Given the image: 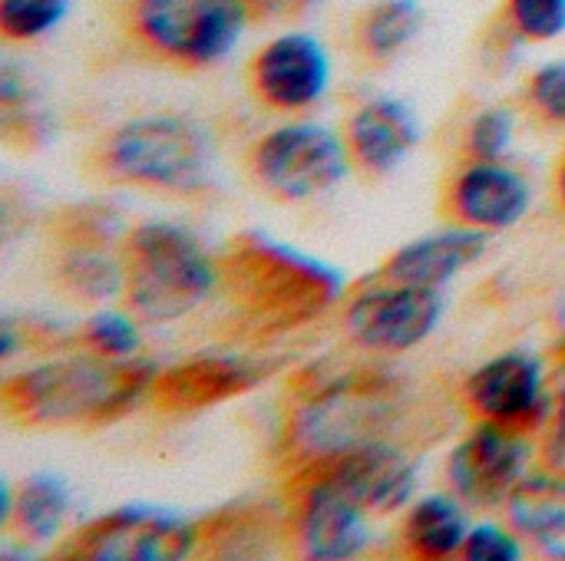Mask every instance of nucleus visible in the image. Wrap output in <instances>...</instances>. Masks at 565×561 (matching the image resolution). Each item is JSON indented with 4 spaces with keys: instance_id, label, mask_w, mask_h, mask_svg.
Masks as SVG:
<instances>
[{
    "instance_id": "19",
    "label": "nucleus",
    "mask_w": 565,
    "mask_h": 561,
    "mask_svg": "<svg viewBox=\"0 0 565 561\" xmlns=\"http://www.w3.org/2000/svg\"><path fill=\"white\" fill-rule=\"evenodd\" d=\"M510 526L550 559H565V476H533L507 499Z\"/></svg>"
},
{
    "instance_id": "5",
    "label": "nucleus",
    "mask_w": 565,
    "mask_h": 561,
    "mask_svg": "<svg viewBox=\"0 0 565 561\" xmlns=\"http://www.w3.org/2000/svg\"><path fill=\"white\" fill-rule=\"evenodd\" d=\"M248 23V0H132V30L179 66L225 60Z\"/></svg>"
},
{
    "instance_id": "2",
    "label": "nucleus",
    "mask_w": 565,
    "mask_h": 561,
    "mask_svg": "<svg viewBox=\"0 0 565 561\" xmlns=\"http://www.w3.org/2000/svg\"><path fill=\"white\" fill-rule=\"evenodd\" d=\"M218 284L258 331L281 334L321 317L344 291L341 274L265 231L235 235L218 255Z\"/></svg>"
},
{
    "instance_id": "4",
    "label": "nucleus",
    "mask_w": 565,
    "mask_h": 561,
    "mask_svg": "<svg viewBox=\"0 0 565 561\" xmlns=\"http://www.w3.org/2000/svg\"><path fill=\"white\" fill-rule=\"evenodd\" d=\"M96 169L113 182L195 195L212 185L215 142L182 116H142L116 126L96 149Z\"/></svg>"
},
{
    "instance_id": "6",
    "label": "nucleus",
    "mask_w": 565,
    "mask_h": 561,
    "mask_svg": "<svg viewBox=\"0 0 565 561\" xmlns=\"http://www.w3.org/2000/svg\"><path fill=\"white\" fill-rule=\"evenodd\" d=\"M248 169L268 195L301 202L334 188L351 169V152L334 129L318 122H291L252 145Z\"/></svg>"
},
{
    "instance_id": "28",
    "label": "nucleus",
    "mask_w": 565,
    "mask_h": 561,
    "mask_svg": "<svg viewBox=\"0 0 565 561\" xmlns=\"http://www.w3.org/2000/svg\"><path fill=\"white\" fill-rule=\"evenodd\" d=\"M460 559L467 561H520L523 559V539L513 536L503 526H477L470 529Z\"/></svg>"
},
{
    "instance_id": "33",
    "label": "nucleus",
    "mask_w": 565,
    "mask_h": 561,
    "mask_svg": "<svg viewBox=\"0 0 565 561\" xmlns=\"http://www.w3.org/2000/svg\"><path fill=\"white\" fill-rule=\"evenodd\" d=\"M563 354H565V350H563Z\"/></svg>"
},
{
    "instance_id": "27",
    "label": "nucleus",
    "mask_w": 565,
    "mask_h": 561,
    "mask_svg": "<svg viewBox=\"0 0 565 561\" xmlns=\"http://www.w3.org/2000/svg\"><path fill=\"white\" fill-rule=\"evenodd\" d=\"M510 23L526 40H556L565 33V0H510Z\"/></svg>"
},
{
    "instance_id": "30",
    "label": "nucleus",
    "mask_w": 565,
    "mask_h": 561,
    "mask_svg": "<svg viewBox=\"0 0 565 561\" xmlns=\"http://www.w3.org/2000/svg\"><path fill=\"white\" fill-rule=\"evenodd\" d=\"M543 463L550 466V473L565 476V390L556 397L553 427H550V436L543 443Z\"/></svg>"
},
{
    "instance_id": "25",
    "label": "nucleus",
    "mask_w": 565,
    "mask_h": 561,
    "mask_svg": "<svg viewBox=\"0 0 565 561\" xmlns=\"http://www.w3.org/2000/svg\"><path fill=\"white\" fill-rule=\"evenodd\" d=\"M83 341L93 354L99 357H113V360H126L136 354L139 347V331L132 324V317L119 314V311H99L86 321L83 327Z\"/></svg>"
},
{
    "instance_id": "26",
    "label": "nucleus",
    "mask_w": 565,
    "mask_h": 561,
    "mask_svg": "<svg viewBox=\"0 0 565 561\" xmlns=\"http://www.w3.org/2000/svg\"><path fill=\"white\" fill-rule=\"evenodd\" d=\"M513 132H516V122L510 109L503 106L483 109L467 129V152L483 162H500L513 142Z\"/></svg>"
},
{
    "instance_id": "24",
    "label": "nucleus",
    "mask_w": 565,
    "mask_h": 561,
    "mask_svg": "<svg viewBox=\"0 0 565 561\" xmlns=\"http://www.w3.org/2000/svg\"><path fill=\"white\" fill-rule=\"evenodd\" d=\"M73 0H0V33L13 43L36 40L63 23Z\"/></svg>"
},
{
    "instance_id": "13",
    "label": "nucleus",
    "mask_w": 565,
    "mask_h": 561,
    "mask_svg": "<svg viewBox=\"0 0 565 561\" xmlns=\"http://www.w3.org/2000/svg\"><path fill=\"white\" fill-rule=\"evenodd\" d=\"M252 89L255 96L281 112L305 109L328 93L331 60L321 40L308 33H285L262 46L252 60Z\"/></svg>"
},
{
    "instance_id": "12",
    "label": "nucleus",
    "mask_w": 565,
    "mask_h": 561,
    "mask_svg": "<svg viewBox=\"0 0 565 561\" xmlns=\"http://www.w3.org/2000/svg\"><path fill=\"white\" fill-rule=\"evenodd\" d=\"M278 360H252V357H192L172 364L152 380V403L162 413L189 417L225 400L245 397L265 380L278 374Z\"/></svg>"
},
{
    "instance_id": "11",
    "label": "nucleus",
    "mask_w": 565,
    "mask_h": 561,
    "mask_svg": "<svg viewBox=\"0 0 565 561\" xmlns=\"http://www.w3.org/2000/svg\"><path fill=\"white\" fill-rule=\"evenodd\" d=\"M530 443L523 430L503 423H480L447 460L454 493L477 509L503 506L526 479Z\"/></svg>"
},
{
    "instance_id": "8",
    "label": "nucleus",
    "mask_w": 565,
    "mask_h": 561,
    "mask_svg": "<svg viewBox=\"0 0 565 561\" xmlns=\"http://www.w3.org/2000/svg\"><path fill=\"white\" fill-rule=\"evenodd\" d=\"M298 473L331 483L334 489L351 496L358 506H364L371 516L397 513L401 506L411 503L417 489L414 463L384 440H367V443L318 453L305 460Z\"/></svg>"
},
{
    "instance_id": "32",
    "label": "nucleus",
    "mask_w": 565,
    "mask_h": 561,
    "mask_svg": "<svg viewBox=\"0 0 565 561\" xmlns=\"http://www.w3.org/2000/svg\"><path fill=\"white\" fill-rule=\"evenodd\" d=\"M288 7H301V3H315V0H285Z\"/></svg>"
},
{
    "instance_id": "20",
    "label": "nucleus",
    "mask_w": 565,
    "mask_h": 561,
    "mask_svg": "<svg viewBox=\"0 0 565 561\" xmlns=\"http://www.w3.org/2000/svg\"><path fill=\"white\" fill-rule=\"evenodd\" d=\"M467 536H470L467 516L460 503L450 496H427L404 519V549L414 559H454L463 552Z\"/></svg>"
},
{
    "instance_id": "7",
    "label": "nucleus",
    "mask_w": 565,
    "mask_h": 561,
    "mask_svg": "<svg viewBox=\"0 0 565 561\" xmlns=\"http://www.w3.org/2000/svg\"><path fill=\"white\" fill-rule=\"evenodd\" d=\"M199 549V522L156 506H126L60 542L56 559L175 561Z\"/></svg>"
},
{
    "instance_id": "1",
    "label": "nucleus",
    "mask_w": 565,
    "mask_h": 561,
    "mask_svg": "<svg viewBox=\"0 0 565 561\" xmlns=\"http://www.w3.org/2000/svg\"><path fill=\"white\" fill-rule=\"evenodd\" d=\"M156 374V364L132 357H66L7 377L0 410L26 430L103 427L132 410L152 390Z\"/></svg>"
},
{
    "instance_id": "21",
    "label": "nucleus",
    "mask_w": 565,
    "mask_h": 561,
    "mask_svg": "<svg viewBox=\"0 0 565 561\" xmlns=\"http://www.w3.org/2000/svg\"><path fill=\"white\" fill-rule=\"evenodd\" d=\"M281 529V519L271 509L262 506H242L232 513L215 516V522H199V549L209 555H228V559H245V555H262L268 546H275Z\"/></svg>"
},
{
    "instance_id": "29",
    "label": "nucleus",
    "mask_w": 565,
    "mask_h": 561,
    "mask_svg": "<svg viewBox=\"0 0 565 561\" xmlns=\"http://www.w3.org/2000/svg\"><path fill=\"white\" fill-rule=\"evenodd\" d=\"M530 103L550 122H565V60L546 63L530 83Z\"/></svg>"
},
{
    "instance_id": "23",
    "label": "nucleus",
    "mask_w": 565,
    "mask_h": 561,
    "mask_svg": "<svg viewBox=\"0 0 565 561\" xmlns=\"http://www.w3.org/2000/svg\"><path fill=\"white\" fill-rule=\"evenodd\" d=\"M60 288L76 301H106L122 288V261L99 251V245H70L56 268Z\"/></svg>"
},
{
    "instance_id": "14",
    "label": "nucleus",
    "mask_w": 565,
    "mask_h": 561,
    "mask_svg": "<svg viewBox=\"0 0 565 561\" xmlns=\"http://www.w3.org/2000/svg\"><path fill=\"white\" fill-rule=\"evenodd\" d=\"M543 387L546 374L540 357L503 354L470 374V380L463 384V400L473 417L526 433L546 410Z\"/></svg>"
},
{
    "instance_id": "17",
    "label": "nucleus",
    "mask_w": 565,
    "mask_h": 561,
    "mask_svg": "<svg viewBox=\"0 0 565 561\" xmlns=\"http://www.w3.org/2000/svg\"><path fill=\"white\" fill-rule=\"evenodd\" d=\"M483 251H487V231H477L467 225L447 228V231H437V235H427L397 248L381 268V278L391 284L444 288L463 268L480 261Z\"/></svg>"
},
{
    "instance_id": "3",
    "label": "nucleus",
    "mask_w": 565,
    "mask_h": 561,
    "mask_svg": "<svg viewBox=\"0 0 565 561\" xmlns=\"http://www.w3.org/2000/svg\"><path fill=\"white\" fill-rule=\"evenodd\" d=\"M218 288V261L199 238L169 222H149L126 235L122 291L146 324H172L192 314Z\"/></svg>"
},
{
    "instance_id": "10",
    "label": "nucleus",
    "mask_w": 565,
    "mask_h": 561,
    "mask_svg": "<svg viewBox=\"0 0 565 561\" xmlns=\"http://www.w3.org/2000/svg\"><path fill=\"white\" fill-rule=\"evenodd\" d=\"M291 539L311 561H344L371 546V513L324 479L295 473Z\"/></svg>"
},
{
    "instance_id": "22",
    "label": "nucleus",
    "mask_w": 565,
    "mask_h": 561,
    "mask_svg": "<svg viewBox=\"0 0 565 561\" xmlns=\"http://www.w3.org/2000/svg\"><path fill=\"white\" fill-rule=\"evenodd\" d=\"M424 30V7L417 0H377L358 26V43L371 60L397 56Z\"/></svg>"
},
{
    "instance_id": "15",
    "label": "nucleus",
    "mask_w": 565,
    "mask_h": 561,
    "mask_svg": "<svg viewBox=\"0 0 565 561\" xmlns=\"http://www.w3.org/2000/svg\"><path fill=\"white\" fill-rule=\"evenodd\" d=\"M447 208L457 218V225L477 228V231H507L523 222L530 212V185L520 172H513L503 162H483L473 159V165L460 169Z\"/></svg>"
},
{
    "instance_id": "18",
    "label": "nucleus",
    "mask_w": 565,
    "mask_h": 561,
    "mask_svg": "<svg viewBox=\"0 0 565 561\" xmlns=\"http://www.w3.org/2000/svg\"><path fill=\"white\" fill-rule=\"evenodd\" d=\"M73 509V493L56 473L26 476L17 493L3 483V526L13 529L23 542L46 546L60 536Z\"/></svg>"
},
{
    "instance_id": "16",
    "label": "nucleus",
    "mask_w": 565,
    "mask_h": 561,
    "mask_svg": "<svg viewBox=\"0 0 565 561\" xmlns=\"http://www.w3.org/2000/svg\"><path fill=\"white\" fill-rule=\"evenodd\" d=\"M351 162L367 175L394 172L420 142V119L394 96H381L354 109L344 126Z\"/></svg>"
},
{
    "instance_id": "31",
    "label": "nucleus",
    "mask_w": 565,
    "mask_h": 561,
    "mask_svg": "<svg viewBox=\"0 0 565 561\" xmlns=\"http://www.w3.org/2000/svg\"><path fill=\"white\" fill-rule=\"evenodd\" d=\"M556 185H559V202H563L565 208V162L559 165V175H556Z\"/></svg>"
},
{
    "instance_id": "9",
    "label": "nucleus",
    "mask_w": 565,
    "mask_h": 561,
    "mask_svg": "<svg viewBox=\"0 0 565 561\" xmlns=\"http://www.w3.org/2000/svg\"><path fill=\"white\" fill-rule=\"evenodd\" d=\"M440 288L384 284L358 294L348 304V334L371 354H407L420 347L444 321Z\"/></svg>"
}]
</instances>
